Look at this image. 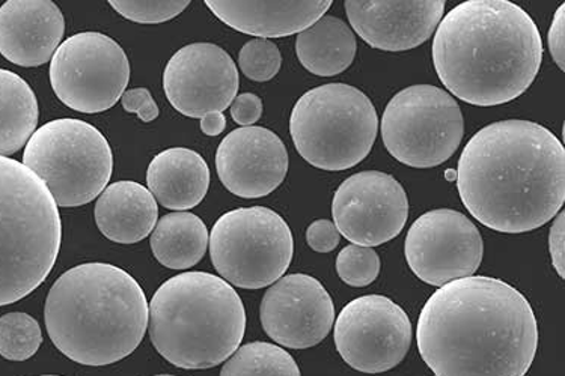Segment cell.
Masks as SVG:
<instances>
[{"label": "cell", "instance_id": "obj_36", "mask_svg": "<svg viewBox=\"0 0 565 376\" xmlns=\"http://www.w3.org/2000/svg\"><path fill=\"white\" fill-rule=\"evenodd\" d=\"M226 118L221 111H214V114L205 115L201 118V130L205 136H218L225 130Z\"/></svg>", "mask_w": 565, "mask_h": 376}, {"label": "cell", "instance_id": "obj_30", "mask_svg": "<svg viewBox=\"0 0 565 376\" xmlns=\"http://www.w3.org/2000/svg\"><path fill=\"white\" fill-rule=\"evenodd\" d=\"M110 7L124 19L135 23L157 24L175 19L191 2L189 0H160V2H142V0H110Z\"/></svg>", "mask_w": 565, "mask_h": 376}, {"label": "cell", "instance_id": "obj_13", "mask_svg": "<svg viewBox=\"0 0 565 376\" xmlns=\"http://www.w3.org/2000/svg\"><path fill=\"white\" fill-rule=\"evenodd\" d=\"M411 270L424 283L443 288L473 276L484 256L478 227L460 211H428L415 221L404 243Z\"/></svg>", "mask_w": 565, "mask_h": 376}, {"label": "cell", "instance_id": "obj_1", "mask_svg": "<svg viewBox=\"0 0 565 376\" xmlns=\"http://www.w3.org/2000/svg\"><path fill=\"white\" fill-rule=\"evenodd\" d=\"M416 342L436 376H525L537 354L539 325L518 289L470 276L433 293Z\"/></svg>", "mask_w": 565, "mask_h": 376}, {"label": "cell", "instance_id": "obj_21", "mask_svg": "<svg viewBox=\"0 0 565 376\" xmlns=\"http://www.w3.org/2000/svg\"><path fill=\"white\" fill-rule=\"evenodd\" d=\"M147 184L154 200L179 213L204 201L210 187V169L198 152L169 148L152 159Z\"/></svg>", "mask_w": 565, "mask_h": 376}, {"label": "cell", "instance_id": "obj_26", "mask_svg": "<svg viewBox=\"0 0 565 376\" xmlns=\"http://www.w3.org/2000/svg\"><path fill=\"white\" fill-rule=\"evenodd\" d=\"M221 376H302L296 359L269 342H253L235 351Z\"/></svg>", "mask_w": 565, "mask_h": 376}, {"label": "cell", "instance_id": "obj_12", "mask_svg": "<svg viewBox=\"0 0 565 376\" xmlns=\"http://www.w3.org/2000/svg\"><path fill=\"white\" fill-rule=\"evenodd\" d=\"M333 337L338 353L354 370L383 374L409 353L412 322L387 297H359L341 310Z\"/></svg>", "mask_w": 565, "mask_h": 376}, {"label": "cell", "instance_id": "obj_23", "mask_svg": "<svg viewBox=\"0 0 565 376\" xmlns=\"http://www.w3.org/2000/svg\"><path fill=\"white\" fill-rule=\"evenodd\" d=\"M356 51L353 29L333 15H323L297 34V57L316 76L333 77L345 72L353 64Z\"/></svg>", "mask_w": 565, "mask_h": 376}, {"label": "cell", "instance_id": "obj_9", "mask_svg": "<svg viewBox=\"0 0 565 376\" xmlns=\"http://www.w3.org/2000/svg\"><path fill=\"white\" fill-rule=\"evenodd\" d=\"M209 246L218 275L242 289H262L278 282L295 255L290 226L264 206L224 214L213 226Z\"/></svg>", "mask_w": 565, "mask_h": 376}, {"label": "cell", "instance_id": "obj_34", "mask_svg": "<svg viewBox=\"0 0 565 376\" xmlns=\"http://www.w3.org/2000/svg\"><path fill=\"white\" fill-rule=\"evenodd\" d=\"M564 6L558 8L554 20H552L551 29H548V51H551L552 60L558 65L561 72L565 69V15Z\"/></svg>", "mask_w": 565, "mask_h": 376}, {"label": "cell", "instance_id": "obj_8", "mask_svg": "<svg viewBox=\"0 0 565 376\" xmlns=\"http://www.w3.org/2000/svg\"><path fill=\"white\" fill-rule=\"evenodd\" d=\"M23 164L43 181L57 206L74 208L105 192L114 155L96 127L81 119H56L29 139Z\"/></svg>", "mask_w": 565, "mask_h": 376}, {"label": "cell", "instance_id": "obj_31", "mask_svg": "<svg viewBox=\"0 0 565 376\" xmlns=\"http://www.w3.org/2000/svg\"><path fill=\"white\" fill-rule=\"evenodd\" d=\"M121 105L124 110L138 115L143 122H152L159 117V106L146 88L126 90L121 97Z\"/></svg>", "mask_w": 565, "mask_h": 376}, {"label": "cell", "instance_id": "obj_35", "mask_svg": "<svg viewBox=\"0 0 565 376\" xmlns=\"http://www.w3.org/2000/svg\"><path fill=\"white\" fill-rule=\"evenodd\" d=\"M564 211H559L558 217L552 223L551 234H548V251H551L552 266L558 272L561 279H564V250H565V229Z\"/></svg>", "mask_w": 565, "mask_h": 376}, {"label": "cell", "instance_id": "obj_16", "mask_svg": "<svg viewBox=\"0 0 565 376\" xmlns=\"http://www.w3.org/2000/svg\"><path fill=\"white\" fill-rule=\"evenodd\" d=\"M259 318L267 336L290 350L323 342L335 322V305L319 280L308 275L280 277L264 293Z\"/></svg>", "mask_w": 565, "mask_h": 376}, {"label": "cell", "instance_id": "obj_27", "mask_svg": "<svg viewBox=\"0 0 565 376\" xmlns=\"http://www.w3.org/2000/svg\"><path fill=\"white\" fill-rule=\"evenodd\" d=\"M43 343L39 321L28 313L12 312L0 318V355L11 362L34 357Z\"/></svg>", "mask_w": 565, "mask_h": 376}, {"label": "cell", "instance_id": "obj_14", "mask_svg": "<svg viewBox=\"0 0 565 376\" xmlns=\"http://www.w3.org/2000/svg\"><path fill=\"white\" fill-rule=\"evenodd\" d=\"M338 233L362 247L398 237L409 217L406 190L385 172L365 171L338 187L332 204Z\"/></svg>", "mask_w": 565, "mask_h": 376}, {"label": "cell", "instance_id": "obj_18", "mask_svg": "<svg viewBox=\"0 0 565 376\" xmlns=\"http://www.w3.org/2000/svg\"><path fill=\"white\" fill-rule=\"evenodd\" d=\"M345 12L356 34L371 47L383 52H407L435 34L444 19L445 2L348 0Z\"/></svg>", "mask_w": 565, "mask_h": 376}, {"label": "cell", "instance_id": "obj_25", "mask_svg": "<svg viewBox=\"0 0 565 376\" xmlns=\"http://www.w3.org/2000/svg\"><path fill=\"white\" fill-rule=\"evenodd\" d=\"M39 101L18 74L0 68V157L15 154L35 133Z\"/></svg>", "mask_w": 565, "mask_h": 376}, {"label": "cell", "instance_id": "obj_11", "mask_svg": "<svg viewBox=\"0 0 565 376\" xmlns=\"http://www.w3.org/2000/svg\"><path fill=\"white\" fill-rule=\"evenodd\" d=\"M130 80V62L117 41L100 32H82L57 47L51 84L70 109L102 114L121 100Z\"/></svg>", "mask_w": 565, "mask_h": 376}, {"label": "cell", "instance_id": "obj_37", "mask_svg": "<svg viewBox=\"0 0 565 376\" xmlns=\"http://www.w3.org/2000/svg\"><path fill=\"white\" fill-rule=\"evenodd\" d=\"M445 176H447L449 181H456L457 172L452 171V169H448L447 173H445Z\"/></svg>", "mask_w": 565, "mask_h": 376}, {"label": "cell", "instance_id": "obj_10", "mask_svg": "<svg viewBox=\"0 0 565 376\" xmlns=\"http://www.w3.org/2000/svg\"><path fill=\"white\" fill-rule=\"evenodd\" d=\"M381 126L387 152L415 169L445 163L459 150L465 136L459 103L431 85L409 86L395 95Z\"/></svg>", "mask_w": 565, "mask_h": 376}, {"label": "cell", "instance_id": "obj_7", "mask_svg": "<svg viewBox=\"0 0 565 376\" xmlns=\"http://www.w3.org/2000/svg\"><path fill=\"white\" fill-rule=\"evenodd\" d=\"M377 131L373 103L345 84L308 90L291 111L290 133L297 152L313 168L328 172L348 171L365 160Z\"/></svg>", "mask_w": 565, "mask_h": 376}, {"label": "cell", "instance_id": "obj_5", "mask_svg": "<svg viewBox=\"0 0 565 376\" xmlns=\"http://www.w3.org/2000/svg\"><path fill=\"white\" fill-rule=\"evenodd\" d=\"M157 353L180 369H210L238 350L246 310L228 282L210 272H184L157 289L148 305Z\"/></svg>", "mask_w": 565, "mask_h": 376}, {"label": "cell", "instance_id": "obj_15", "mask_svg": "<svg viewBox=\"0 0 565 376\" xmlns=\"http://www.w3.org/2000/svg\"><path fill=\"white\" fill-rule=\"evenodd\" d=\"M237 65L216 44L195 43L180 49L163 73L168 101L189 118H202L231 106L238 90Z\"/></svg>", "mask_w": 565, "mask_h": 376}, {"label": "cell", "instance_id": "obj_39", "mask_svg": "<svg viewBox=\"0 0 565 376\" xmlns=\"http://www.w3.org/2000/svg\"><path fill=\"white\" fill-rule=\"evenodd\" d=\"M43 376H57V375H43Z\"/></svg>", "mask_w": 565, "mask_h": 376}, {"label": "cell", "instance_id": "obj_33", "mask_svg": "<svg viewBox=\"0 0 565 376\" xmlns=\"http://www.w3.org/2000/svg\"><path fill=\"white\" fill-rule=\"evenodd\" d=\"M263 115V101L258 95L246 93L231 103V117L242 127H253Z\"/></svg>", "mask_w": 565, "mask_h": 376}, {"label": "cell", "instance_id": "obj_4", "mask_svg": "<svg viewBox=\"0 0 565 376\" xmlns=\"http://www.w3.org/2000/svg\"><path fill=\"white\" fill-rule=\"evenodd\" d=\"M53 345L84 366L129 357L148 329L146 292L110 264H82L53 283L44 309Z\"/></svg>", "mask_w": 565, "mask_h": 376}, {"label": "cell", "instance_id": "obj_38", "mask_svg": "<svg viewBox=\"0 0 565 376\" xmlns=\"http://www.w3.org/2000/svg\"><path fill=\"white\" fill-rule=\"evenodd\" d=\"M156 376H174V375H156Z\"/></svg>", "mask_w": 565, "mask_h": 376}, {"label": "cell", "instance_id": "obj_22", "mask_svg": "<svg viewBox=\"0 0 565 376\" xmlns=\"http://www.w3.org/2000/svg\"><path fill=\"white\" fill-rule=\"evenodd\" d=\"M159 206L150 190L135 181L110 184L96 204V222L110 241L135 244L152 233Z\"/></svg>", "mask_w": 565, "mask_h": 376}, {"label": "cell", "instance_id": "obj_32", "mask_svg": "<svg viewBox=\"0 0 565 376\" xmlns=\"http://www.w3.org/2000/svg\"><path fill=\"white\" fill-rule=\"evenodd\" d=\"M341 235L338 233L335 223L331 221H317L309 225L307 230V243L317 254H329L335 250L340 244Z\"/></svg>", "mask_w": 565, "mask_h": 376}, {"label": "cell", "instance_id": "obj_20", "mask_svg": "<svg viewBox=\"0 0 565 376\" xmlns=\"http://www.w3.org/2000/svg\"><path fill=\"white\" fill-rule=\"evenodd\" d=\"M210 11L218 20L242 34L258 39H282L300 34L323 18L332 0L307 2H243V0H207Z\"/></svg>", "mask_w": 565, "mask_h": 376}, {"label": "cell", "instance_id": "obj_3", "mask_svg": "<svg viewBox=\"0 0 565 376\" xmlns=\"http://www.w3.org/2000/svg\"><path fill=\"white\" fill-rule=\"evenodd\" d=\"M543 40L509 0H468L437 26L433 64L445 88L469 105H505L525 94L542 67Z\"/></svg>", "mask_w": 565, "mask_h": 376}, {"label": "cell", "instance_id": "obj_24", "mask_svg": "<svg viewBox=\"0 0 565 376\" xmlns=\"http://www.w3.org/2000/svg\"><path fill=\"white\" fill-rule=\"evenodd\" d=\"M205 223L192 213H172L160 218L151 235V250L171 270L195 267L209 247Z\"/></svg>", "mask_w": 565, "mask_h": 376}, {"label": "cell", "instance_id": "obj_2", "mask_svg": "<svg viewBox=\"0 0 565 376\" xmlns=\"http://www.w3.org/2000/svg\"><path fill=\"white\" fill-rule=\"evenodd\" d=\"M456 172L470 216L497 233H531L564 205V147L540 123L509 119L481 128Z\"/></svg>", "mask_w": 565, "mask_h": 376}, {"label": "cell", "instance_id": "obj_17", "mask_svg": "<svg viewBox=\"0 0 565 376\" xmlns=\"http://www.w3.org/2000/svg\"><path fill=\"white\" fill-rule=\"evenodd\" d=\"M288 164L286 144L278 135L263 127L237 128L217 148L218 180L243 200H258L274 193L286 180Z\"/></svg>", "mask_w": 565, "mask_h": 376}, {"label": "cell", "instance_id": "obj_6", "mask_svg": "<svg viewBox=\"0 0 565 376\" xmlns=\"http://www.w3.org/2000/svg\"><path fill=\"white\" fill-rule=\"evenodd\" d=\"M61 239L60 210L43 181L0 157V305L24 299L47 279Z\"/></svg>", "mask_w": 565, "mask_h": 376}, {"label": "cell", "instance_id": "obj_19", "mask_svg": "<svg viewBox=\"0 0 565 376\" xmlns=\"http://www.w3.org/2000/svg\"><path fill=\"white\" fill-rule=\"evenodd\" d=\"M64 32V15L51 0H8L0 7V53L19 67L47 64Z\"/></svg>", "mask_w": 565, "mask_h": 376}, {"label": "cell", "instance_id": "obj_29", "mask_svg": "<svg viewBox=\"0 0 565 376\" xmlns=\"http://www.w3.org/2000/svg\"><path fill=\"white\" fill-rule=\"evenodd\" d=\"M282 56L278 45L269 40H253L238 53V67L254 82H269L279 73Z\"/></svg>", "mask_w": 565, "mask_h": 376}, {"label": "cell", "instance_id": "obj_28", "mask_svg": "<svg viewBox=\"0 0 565 376\" xmlns=\"http://www.w3.org/2000/svg\"><path fill=\"white\" fill-rule=\"evenodd\" d=\"M337 272L342 282L349 287H369L381 272V258L373 247L350 244L338 255Z\"/></svg>", "mask_w": 565, "mask_h": 376}]
</instances>
